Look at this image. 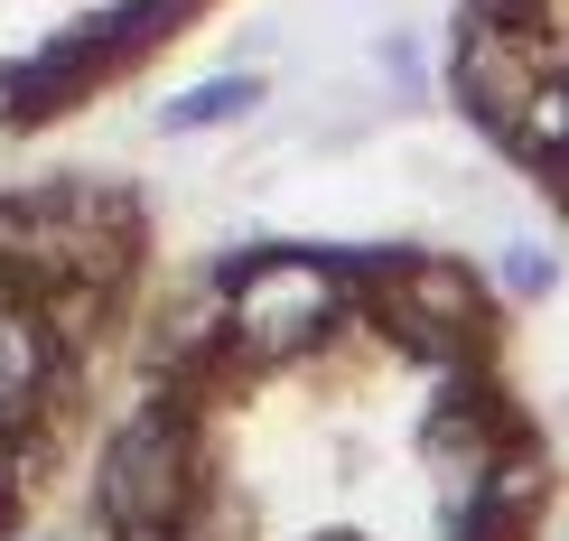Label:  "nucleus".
<instances>
[{"instance_id": "nucleus-1", "label": "nucleus", "mask_w": 569, "mask_h": 541, "mask_svg": "<svg viewBox=\"0 0 569 541\" xmlns=\"http://www.w3.org/2000/svg\"><path fill=\"white\" fill-rule=\"evenodd\" d=\"M76 541H560L523 318L430 233H243L150 280Z\"/></svg>"}, {"instance_id": "nucleus-4", "label": "nucleus", "mask_w": 569, "mask_h": 541, "mask_svg": "<svg viewBox=\"0 0 569 541\" xmlns=\"http://www.w3.org/2000/svg\"><path fill=\"white\" fill-rule=\"evenodd\" d=\"M448 103L569 243V0H448Z\"/></svg>"}, {"instance_id": "nucleus-3", "label": "nucleus", "mask_w": 569, "mask_h": 541, "mask_svg": "<svg viewBox=\"0 0 569 541\" xmlns=\"http://www.w3.org/2000/svg\"><path fill=\"white\" fill-rule=\"evenodd\" d=\"M224 0H0V169L178 57Z\"/></svg>"}, {"instance_id": "nucleus-2", "label": "nucleus", "mask_w": 569, "mask_h": 541, "mask_svg": "<svg viewBox=\"0 0 569 541\" xmlns=\"http://www.w3.org/2000/svg\"><path fill=\"white\" fill-rule=\"evenodd\" d=\"M169 252V206L131 169H0V541H29L66 504L122 337Z\"/></svg>"}, {"instance_id": "nucleus-5", "label": "nucleus", "mask_w": 569, "mask_h": 541, "mask_svg": "<svg viewBox=\"0 0 569 541\" xmlns=\"http://www.w3.org/2000/svg\"><path fill=\"white\" fill-rule=\"evenodd\" d=\"M560 541H569V513H560Z\"/></svg>"}]
</instances>
